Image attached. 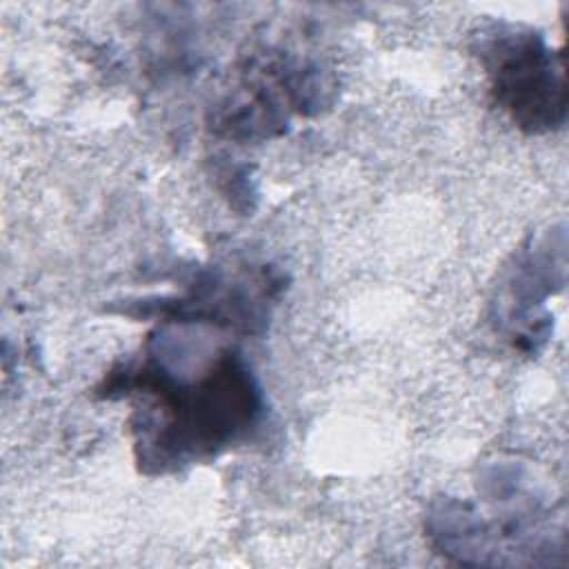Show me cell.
Segmentation results:
<instances>
[{"label":"cell","mask_w":569,"mask_h":569,"mask_svg":"<svg viewBox=\"0 0 569 569\" xmlns=\"http://www.w3.org/2000/svg\"><path fill=\"white\" fill-rule=\"evenodd\" d=\"M498 102L525 127L547 129L565 116V71L531 33L500 36L489 49Z\"/></svg>","instance_id":"cell-1"}]
</instances>
